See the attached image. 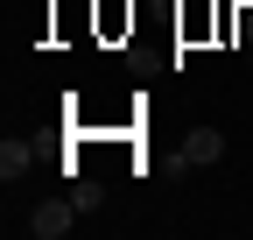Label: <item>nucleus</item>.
<instances>
[{
  "mask_svg": "<svg viewBox=\"0 0 253 240\" xmlns=\"http://www.w3.org/2000/svg\"><path fill=\"white\" fill-rule=\"evenodd\" d=\"M78 212H84L78 198H49V205H36V212H28V233H36V240H63V233L78 226Z\"/></svg>",
  "mask_w": 253,
  "mask_h": 240,
  "instance_id": "f257e3e1",
  "label": "nucleus"
},
{
  "mask_svg": "<svg viewBox=\"0 0 253 240\" xmlns=\"http://www.w3.org/2000/svg\"><path fill=\"white\" fill-rule=\"evenodd\" d=\"M218 156H225V134L218 127H190L183 134V170H211Z\"/></svg>",
  "mask_w": 253,
  "mask_h": 240,
  "instance_id": "f03ea898",
  "label": "nucleus"
},
{
  "mask_svg": "<svg viewBox=\"0 0 253 240\" xmlns=\"http://www.w3.org/2000/svg\"><path fill=\"white\" fill-rule=\"evenodd\" d=\"M28 170H36V141H0V184H14V177H28Z\"/></svg>",
  "mask_w": 253,
  "mask_h": 240,
  "instance_id": "7ed1b4c3",
  "label": "nucleus"
}]
</instances>
